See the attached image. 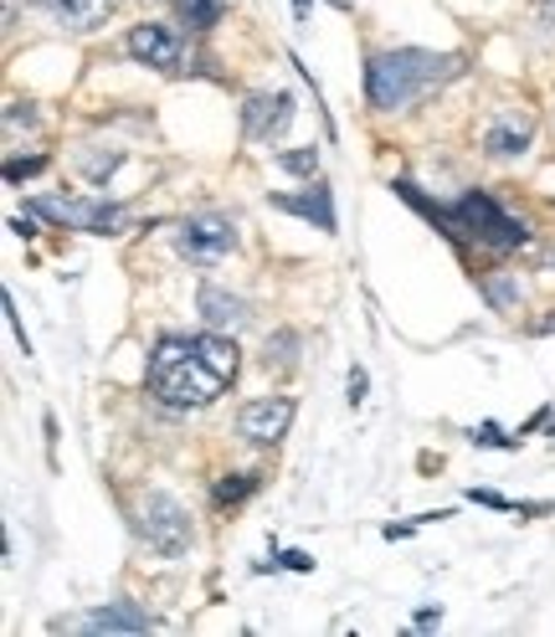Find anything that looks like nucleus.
<instances>
[{"instance_id": "39448f33", "label": "nucleus", "mask_w": 555, "mask_h": 637, "mask_svg": "<svg viewBox=\"0 0 555 637\" xmlns=\"http://www.w3.org/2000/svg\"><path fill=\"white\" fill-rule=\"evenodd\" d=\"M31 216H46V222L57 226H73V232H93V237H114V232H124V222H129V211L119 206V201H104V195H93V201H46V195H36V201H26Z\"/></svg>"}, {"instance_id": "5701e85b", "label": "nucleus", "mask_w": 555, "mask_h": 637, "mask_svg": "<svg viewBox=\"0 0 555 637\" xmlns=\"http://www.w3.org/2000/svg\"><path fill=\"white\" fill-rule=\"evenodd\" d=\"M6 319H11V329H15V344H21V355H31V335H26V325H21V314H15V298L6 294Z\"/></svg>"}, {"instance_id": "1a4fd4ad", "label": "nucleus", "mask_w": 555, "mask_h": 637, "mask_svg": "<svg viewBox=\"0 0 555 637\" xmlns=\"http://www.w3.org/2000/svg\"><path fill=\"white\" fill-rule=\"evenodd\" d=\"M124 46H129V57H135L139 67H160V73H175V67H181V36L170 26H160V21H139Z\"/></svg>"}, {"instance_id": "393cba45", "label": "nucleus", "mask_w": 555, "mask_h": 637, "mask_svg": "<svg viewBox=\"0 0 555 637\" xmlns=\"http://www.w3.org/2000/svg\"><path fill=\"white\" fill-rule=\"evenodd\" d=\"M468 499H473V505H489V509H514L510 499H504V493H494V489H468Z\"/></svg>"}, {"instance_id": "ddd939ff", "label": "nucleus", "mask_w": 555, "mask_h": 637, "mask_svg": "<svg viewBox=\"0 0 555 637\" xmlns=\"http://www.w3.org/2000/svg\"><path fill=\"white\" fill-rule=\"evenodd\" d=\"M273 206L278 211H293V216H303V222H314L319 232H334V191L324 185V180H314L309 191H299V195H273Z\"/></svg>"}, {"instance_id": "f3484780", "label": "nucleus", "mask_w": 555, "mask_h": 637, "mask_svg": "<svg viewBox=\"0 0 555 637\" xmlns=\"http://www.w3.org/2000/svg\"><path fill=\"white\" fill-rule=\"evenodd\" d=\"M175 15L191 31H216L226 15V0H175Z\"/></svg>"}, {"instance_id": "423d86ee", "label": "nucleus", "mask_w": 555, "mask_h": 637, "mask_svg": "<svg viewBox=\"0 0 555 637\" xmlns=\"http://www.w3.org/2000/svg\"><path fill=\"white\" fill-rule=\"evenodd\" d=\"M293 396H257V401H247L237 412V432L247 437V443H257V447H273V443H284L288 437V427H293Z\"/></svg>"}, {"instance_id": "c756f323", "label": "nucleus", "mask_w": 555, "mask_h": 637, "mask_svg": "<svg viewBox=\"0 0 555 637\" xmlns=\"http://www.w3.org/2000/svg\"><path fill=\"white\" fill-rule=\"evenodd\" d=\"M293 11H299V15H303V11H309V0H293Z\"/></svg>"}, {"instance_id": "dca6fc26", "label": "nucleus", "mask_w": 555, "mask_h": 637, "mask_svg": "<svg viewBox=\"0 0 555 637\" xmlns=\"http://www.w3.org/2000/svg\"><path fill=\"white\" fill-rule=\"evenodd\" d=\"M73 160H77V170H83L93 185H108V176H114V170L124 164V149H119V145H108V149H104V145H83Z\"/></svg>"}, {"instance_id": "a211bd4d", "label": "nucleus", "mask_w": 555, "mask_h": 637, "mask_svg": "<svg viewBox=\"0 0 555 637\" xmlns=\"http://www.w3.org/2000/svg\"><path fill=\"white\" fill-rule=\"evenodd\" d=\"M257 484H263V474H226L222 484H216V509H226V505H242L247 493H257Z\"/></svg>"}, {"instance_id": "9b49d317", "label": "nucleus", "mask_w": 555, "mask_h": 637, "mask_svg": "<svg viewBox=\"0 0 555 637\" xmlns=\"http://www.w3.org/2000/svg\"><path fill=\"white\" fill-rule=\"evenodd\" d=\"M530 139H535V119H530L525 108H504L489 129H483V149L494 155V160H510V155H525Z\"/></svg>"}, {"instance_id": "b1692460", "label": "nucleus", "mask_w": 555, "mask_h": 637, "mask_svg": "<svg viewBox=\"0 0 555 637\" xmlns=\"http://www.w3.org/2000/svg\"><path fill=\"white\" fill-rule=\"evenodd\" d=\"M273 565H284V571H314V555H303V550H284Z\"/></svg>"}, {"instance_id": "f257e3e1", "label": "nucleus", "mask_w": 555, "mask_h": 637, "mask_svg": "<svg viewBox=\"0 0 555 637\" xmlns=\"http://www.w3.org/2000/svg\"><path fill=\"white\" fill-rule=\"evenodd\" d=\"M463 62L452 52H427V46H391V52H375L365 62V98H371L375 114H396V108H412L421 93L442 88Z\"/></svg>"}, {"instance_id": "20e7f679", "label": "nucleus", "mask_w": 555, "mask_h": 637, "mask_svg": "<svg viewBox=\"0 0 555 637\" xmlns=\"http://www.w3.org/2000/svg\"><path fill=\"white\" fill-rule=\"evenodd\" d=\"M139 534H145V545L154 555H166V561H181L185 550H191V514L175 493L166 489H145L139 493Z\"/></svg>"}, {"instance_id": "412c9836", "label": "nucleus", "mask_w": 555, "mask_h": 637, "mask_svg": "<svg viewBox=\"0 0 555 637\" xmlns=\"http://www.w3.org/2000/svg\"><path fill=\"white\" fill-rule=\"evenodd\" d=\"M46 170V155H26V160H6V180H11V185H21V180H31V176H42Z\"/></svg>"}, {"instance_id": "6e6552de", "label": "nucleus", "mask_w": 555, "mask_h": 637, "mask_svg": "<svg viewBox=\"0 0 555 637\" xmlns=\"http://www.w3.org/2000/svg\"><path fill=\"white\" fill-rule=\"evenodd\" d=\"M293 114H299L293 93H253V98L242 104V129H247V139H257V145H273V139L288 134Z\"/></svg>"}, {"instance_id": "c85d7f7f", "label": "nucleus", "mask_w": 555, "mask_h": 637, "mask_svg": "<svg viewBox=\"0 0 555 637\" xmlns=\"http://www.w3.org/2000/svg\"><path fill=\"white\" fill-rule=\"evenodd\" d=\"M541 15H545V21H551V26H555V0H541Z\"/></svg>"}, {"instance_id": "6ab92c4d", "label": "nucleus", "mask_w": 555, "mask_h": 637, "mask_svg": "<svg viewBox=\"0 0 555 637\" xmlns=\"http://www.w3.org/2000/svg\"><path fill=\"white\" fill-rule=\"evenodd\" d=\"M293 360H299V335H293V329L268 335V355H263V365H268V371H288Z\"/></svg>"}, {"instance_id": "a878e982", "label": "nucleus", "mask_w": 555, "mask_h": 637, "mask_svg": "<svg viewBox=\"0 0 555 637\" xmlns=\"http://www.w3.org/2000/svg\"><path fill=\"white\" fill-rule=\"evenodd\" d=\"M365 385H371V375L355 365V371H350V406H361V401H365Z\"/></svg>"}, {"instance_id": "f8f14e48", "label": "nucleus", "mask_w": 555, "mask_h": 637, "mask_svg": "<svg viewBox=\"0 0 555 637\" xmlns=\"http://www.w3.org/2000/svg\"><path fill=\"white\" fill-rule=\"evenodd\" d=\"M57 627H83V633H150V612H139L135 602H108V607L77 617V623H57Z\"/></svg>"}, {"instance_id": "2eb2a0df", "label": "nucleus", "mask_w": 555, "mask_h": 637, "mask_svg": "<svg viewBox=\"0 0 555 637\" xmlns=\"http://www.w3.org/2000/svg\"><path fill=\"white\" fill-rule=\"evenodd\" d=\"M479 288H483V298H489V309H494V314H514L520 304H525V278H520V273H510V267L483 273Z\"/></svg>"}, {"instance_id": "4be33fe9", "label": "nucleus", "mask_w": 555, "mask_h": 637, "mask_svg": "<svg viewBox=\"0 0 555 637\" xmlns=\"http://www.w3.org/2000/svg\"><path fill=\"white\" fill-rule=\"evenodd\" d=\"M468 443H473V447H520V437H504V427L483 422V427L468 432Z\"/></svg>"}, {"instance_id": "9d476101", "label": "nucleus", "mask_w": 555, "mask_h": 637, "mask_svg": "<svg viewBox=\"0 0 555 637\" xmlns=\"http://www.w3.org/2000/svg\"><path fill=\"white\" fill-rule=\"evenodd\" d=\"M195 314H201V325L216 329V335H237V329L253 325L247 298L226 294V288H216V283H201V294H195Z\"/></svg>"}, {"instance_id": "bb28decb", "label": "nucleus", "mask_w": 555, "mask_h": 637, "mask_svg": "<svg viewBox=\"0 0 555 637\" xmlns=\"http://www.w3.org/2000/svg\"><path fill=\"white\" fill-rule=\"evenodd\" d=\"M11 232H15V237H36V222H31V216H11Z\"/></svg>"}, {"instance_id": "7ed1b4c3", "label": "nucleus", "mask_w": 555, "mask_h": 637, "mask_svg": "<svg viewBox=\"0 0 555 637\" xmlns=\"http://www.w3.org/2000/svg\"><path fill=\"white\" fill-rule=\"evenodd\" d=\"M433 226H442L458 247H463V242H479V247H489V253H520V247L530 242L525 216H510L494 195H483V191H468L458 206H442Z\"/></svg>"}, {"instance_id": "f03ea898", "label": "nucleus", "mask_w": 555, "mask_h": 637, "mask_svg": "<svg viewBox=\"0 0 555 637\" xmlns=\"http://www.w3.org/2000/svg\"><path fill=\"white\" fill-rule=\"evenodd\" d=\"M226 391V375L201 355V344L185 335H166L150 350V396L160 406L191 412V406H211Z\"/></svg>"}, {"instance_id": "4468645a", "label": "nucleus", "mask_w": 555, "mask_h": 637, "mask_svg": "<svg viewBox=\"0 0 555 637\" xmlns=\"http://www.w3.org/2000/svg\"><path fill=\"white\" fill-rule=\"evenodd\" d=\"M36 6H46V11L57 15L67 31H93L104 26L108 11H114V0H36Z\"/></svg>"}, {"instance_id": "0eeeda50", "label": "nucleus", "mask_w": 555, "mask_h": 637, "mask_svg": "<svg viewBox=\"0 0 555 637\" xmlns=\"http://www.w3.org/2000/svg\"><path fill=\"white\" fill-rule=\"evenodd\" d=\"M175 247H181V257H191V263H222L226 253H237V232H232V222H222V216H191V222H181V232H175Z\"/></svg>"}, {"instance_id": "cd10ccee", "label": "nucleus", "mask_w": 555, "mask_h": 637, "mask_svg": "<svg viewBox=\"0 0 555 637\" xmlns=\"http://www.w3.org/2000/svg\"><path fill=\"white\" fill-rule=\"evenodd\" d=\"M437 617H442V612H437V607H421V612H417V627H433Z\"/></svg>"}, {"instance_id": "aec40b11", "label": "nucleus", "mask_w": 555, "mask_h": 637, "mask_svg": "<svg viewBox=\"0 0 555 637\" xmlns=\"http://www.w3.org/2000/svg\"><path fill=\"white\" fill-rule=\"evenodd\" d=\"M278 170H288V176H299V180H314L319 176V149L314 145L284 149V155H278Z\"/></svg>"}]
</instances>
